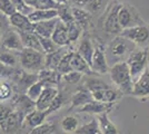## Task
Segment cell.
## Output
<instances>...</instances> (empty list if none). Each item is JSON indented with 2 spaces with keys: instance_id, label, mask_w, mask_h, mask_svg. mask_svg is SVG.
Returning a JSON list of instances; mask_svg holds the SVG:
<instances>
[{
  "instance_id": "obj_9",
  "label": "cell",
  "mask_w": 149,
  "mask_h": 134,
  "mask_svg": "<svg viewBox=\"0 0 149 134\" xmlns=\"http://www.w3.org/2000/svg\"><path fill=\"white\" fill-rule=\"evenodd\" d=\"M110 66L108 64V59L106 56V47L104 45H97L91 62V69L98 75H105L109 73Z\"/></svg>"
},
{
  "instance_id": "obj_47",
  "label": "cell",
  "mask_w": 149,
  "mask_h": 134,
  "mask_svg": "<svg viewBox=\"0 0 149 134\" xmlns=\"http://www.w3.org/2000/svg\"><path fill=\"white\" fill-rule=\"evenodd\" d=\"M16 68L10 67V66H7L3 63L0 62V78L1 79H5V78H10L13 75Z\"/></svg>"
},
{
  "instance_id": "obj_18",
  "label": "cell",
  "mask_w": 149,
  "mask_h": 134,
  "mask_svg": "<svg viewBox=\"0 0 149 134\" xmlns=\"http://www.w3.org/2000/svg\"><path fill=\"white\" fill-rule=\"evenodd\" d=\"M70 65H71L72 70L79 72V73L84 74V75H87V76H93V75H96V73H93V70L91 69L90 64H89L87 60L81 56L80 54H78L76 51H74V54H72V57H71Z\"/></svg>"
},
{
  "instance_id": "obj_50",
  "label": "cell",
  "mask_w": 149,
  "mask_h": 134,
  "mask_svg": "<svg viewBox=\"0 0 149 134\" xmlns=\"http://www.w3.org/2000/svg\"><path fill=\"white\" fill-rule=\"evenodd\" d=\"M58 5H62V4H68V0H55Z\"/></svg>"
},
{
  "instance_id": "obj_42",
  "label": "cell",
  "mask_w": 149,
  "mask_h": 134,
  "mask_svg": "<svg viewBox=\"0 0 149 134\" xmlns=\"http://www.w3.org/2000/svg\"><path fill=\"white\" fill-rule=\"evenodd\" d=\"M39 39H40V44H41L42 51L45 54L52 53V51H57L59 48V46L51 39V37H41V36H39Z\"/></svg>"
},
{
  "instance_id": "obj_44",
  "label": "cell",
  "mask_w": 149,
  "mask_h": 134,
  "mask_svg": "<svg viewBox=\"0 0 149 134\" xmlns=\"http://www.w3.org/2000/svg\"><path fill=\"white\" fill-rule=\"evenodd\" d=\"M13 4L15 8H16V11H18L20 13H24L26 16H29L35 9L30 7L25 0H13Z\"/></svg>"
},
{
  "instance_id": "obj_32",
  "label": "cell",
  "mask_w": 149,
  "mask_h": 134,
  "mask_svg": "<svg viewBox=\"0 0 149 134\" xmlns=\"http://www.w3.org/2000/svg\"><path fill=\"white\" fill-rule=\"evenodd\" d=\"M58 11V18L65 24H69L74 21V15H72V7L69 4H62L57 8Z\"/></svg>"
},
{
  "instance_id": "obj_1",
  "label": "cell",
  "mask_w": 149,
  "mask_h": 134,
  "mask_svg": "<svg viewBox=\"0 0 149 134\" xmlns=\"http://www.w3.org/2000/svg\"><path fill=\"white\" fill-rule=\"evenodd\" d=\"M85 86L90 91L93 100L107 104H115L124 95V93L117 87H112L97 78H88Z\"/></svg>"
},
{
  "instance_id": "obj_13",
  "label": "cell",
  "mask_w": 149,
  "mask_h": 134,
  "mask_svg": "<svg viewBox=\"0 0 149 134\" xmlns=\"http://www.w3.org/2000/svg\"><path fill=\"white\" fill-rule=\"evenodd\" d=\"M0 47H3V48H7V49H10V51H18V53H20V51L25 48L19 32L16 30L13 27L2 37Z\"/></svg>"
},
{
  "instance_id": "obj_14",
  "label": "cell",
  "mask_w": 149,
  "mask_h": 134,
  "mask_svg": "<svg viewBox=\"0 0 149 134\" xmlns=\"http://www.w3.org/2000/svg\"><path fill=\"white\" fill-rule=\"evenodd\" d=\"M13 103L11 104L13 109L18 111L20 113L26 115L27 113L31 112L32 109H36V102L32 101L26 93H19V94H13Z\"/></svg>"
},
{
  "instance_id": "obj_39",
  "label": "cell",
  "mask_w": 149,
  "mask_h": 134,
  "mask_svg": "<svg viewBox=\"0 0 149 134\" xmlns=\"http://www.w3.org/2000/svg\"><path fill=\"white\" fill-rule=\"evenodd\" d=\"M66 97H65V95L62 94V93H58L56 95V97L54 98V101H52V103H51V105L49 106V109L46 111V113L49 115L51 114V113H55V112H57L58 109H60L66 104Z\"/></svg>"
},
{
  "instance_id": "obj_15",
  "label": "cell",
  "mask_w": 149,
  "mask_h": 134,
  "mask_svg": "<svg viewBox=\"0 0 149 134\" xmlns=\"http://www.w3.org/2000/svg\"><path fill=\"white\" fill-rule=\"evenodd\" d=\"M9 22H10V26L18 32H33V22H31L29 17L24 13L16 11L11 16H9Z\"/></svg>"
},
{
  "instance_id": "obj_3",
  "label": "cell",
  "mask_w": 149,
  "mask_h": 134,
  "mask_svg": "<svg viewBox=\"0 0 149 134\" xmlns=\"http://www.w3.org/2000/svg\"><path fill=\"white\" fill-rule=\"evenodd\" d=\"M109 75L112 83L124 94H130L134 87V79L131 76L130 68L126 60L118 62L110 66Z\"/></svg>"
},
{
  "instance_id": "obj_19",
  "label": "cell",
  "mask_w": 149,
  "mask_h": 134,
  "mask_svg": "<svg viewBox=\"0 0 149 134\" xmlns=\"http://www.w3.org/2000/svg\"><path fill=\"white\" fill-rule=\"evenodd\" d=\"M48 114L44 112V111H39V109H35L31 112L27 113L24 119V128H28L29 130L37 128L39 125L44 124L46 121V117Z\"/></svg>"
},
{
  "instance_id": "obj_38",
  "label": "cell",
  "mask_w": 149,
  "mask_h": 134,
  "mask_svg": "<svg viewBox=\"0 0 149 134\" xmlns=\"http://www.w3.org/2000/svg\"><path fill=\"white\" fill-rule=\"evenodd\" d=\"M72 54H74V51H69L63 57L61 58L60 63L57 67V70L61 74V75H65L69 72H71L72 68H71V65H70V62H71V57H72Z\"/></svg>"
},
{
  "instance_id": "obj_16",
  "label": "cell",
  "mask_w": 149,
  "mask_h": 134,
  "mask_svg": "<svg viewBox=\"0 0 149 134\" xmlns=\"http://www.w3.org/2000/svg\"><path fill=\"white\" fill-rule=\"evenodd\" d=\"M58 93H59V91L56 86H46L42 91V93L40 94V96L36 101V109L46 112L49 109V106L51 105L54 98L56 97Z\"/></svg>"
},
{
  "instance_id": "obj_48",
  "label": "cell",
  "mask_w": 149,
  "mask_h": 134,
  "mask_svg": "<svg viewBox=\"0 0 149 134\" xmlns=\"http://www.w3.org/2000/svg\"><path fill=\"white\" fill-rule=\"evenodd\" d=\"M13 109H15L11 104H3L2 102H0V121L3 120L8 114H10Z\"/></svg>"
},
{
  "instance_id": "obj_37",
  "label": "cell",
  "mask_w": 149,
  "mask_h": 134,
  "mask_svg": "<svg viewBox=\"0 0 149 134\" xmlns=\"http://www.w3.org/2000/svg\"><path fill=\"white\" fill-rule=\"evenodd\" d=\"M46 87V85H45L41 81H39L38 79L37 82H35L33 84H31L30 86L27 88V91H26V94L30 97L32 101H37V98L40 96V94L42 93V91H44V88Z\"/></svg>"
},
{
  "instance_id": "obj_24",
  "label": "cell",
  "mask_w": 149,
  "mask_h": 134,
  "mask_svg": "<svg viewBox=\"0 0 149 134\" xmlns=\"http://www.w3.org/2000/svg\"><path fill=\"white\" fill-rule=\"evenodd\" d=\"M58 20H59V18L57 17L54 19L35 22L33 24V32H36L38 36H41V37H51Z\"/></svg>"
},
{
  "instance_id": "obj_22",
  "label": "cell",
  "mask_w": 149,
  "mask_h": 134,
  "mask_svg": "<svg viewBox=\"0 0 149 134\" xmlns=\"http://www.w3.org/2000/svg\"><path fill=\"white\" fill-rule=\"evenodd\" d=\"M113 104H107V103L98 102L96 100H93L89 103L85 104L79 109V112L81 113H88V114H102V113H108L112 109Z\"/></svg>"
},
{
  "instance_id": "obj_29",
  "label": "cell",
  "mask_w": 149,
  "mask_h": 134,
  "mask_svg": "<svg viewBox=\"0 0 149 134\" xmlns=\"http://www.w3.org/2000/svg\"><path fill=\"white\" fill-rule=\"evenodd\" d=\"M97 119H98V122H99L102 134H120L118 128L110 121L107 112L102 113V114H99Z\"/></svg>"
},
{
  "instance_id": "obj_4",
  "label": "cell",
  "mask_w": 149,
  "mask_h": 134,
  "mask_svg": "<svg viewBox=\"0 0 149 134\" xmlns=\"http://www.w3.org/2000/svg\"><path fill=\"white\" fill-rule=\"evenodd\" d=\"M45 57L46 54L44 51L32 48H24L19 53V64L26 72L38 74L45 68Z\"/></svg>"
},
{
  "instance_id": "obj_8",
  "label": "cell",
  "mask_w": 149,
  "mask_h": 134,
  "mask_svg": "<svg viewBox=\"0 0 149 134\" xmlns=\"http://www.w3.org/2000/svg\"><path fill=\"white\" fill-rule=\"evenodd\" d=\"M120 5L121 4L119 2H113L104 18V32L108 35L118 36L123 32V28L120 27L118 21V9Z\"/></svg>"
},
{
  "instance_id": "obj_49",
  "label": "cell",
  "mask_w": 149,
  "mask_h": 134,
  "mask_svg": "<svg viewBox=\"0 0 149 134\" xmlns=\"http://www.w3.org/2000/svg\"><path fill=\"white\" fill-rule=\"evenodd\" d=\"M88 0H68V4L71 7H78V8H84L86 6Z\"/></svg>"
},
{
  "instance_id": "obj_40",
  "label": "cell",
  "mask_w": 149,
  "mask_h": 134,
  "mask_svg": "<svg viewBox=\"0 0 149 134\" xmlns=\"http://www.w3.org/2000/svg\"><path fill=\"white\" fill-rule=\"evenodd\" d=\"M82 76H84V74H81L79 72L71 70V72H69L67 74L62 75L61 82H65L68 85H76V84H78L82 79Z\"/></svg>"
},
{
  "instance_id": "obj_36",
  "label": "cell",
  "mask_w": 149,
  "mask_h": 134,
  "mask_svg": "<svg viewBox=\"0 0 149 134\" xmlns=\"http://www.w3.org/2000/svg\"><path fill=\"white\" fill-rule=\"evenodd\" d=\"M67 28H68V34H69V39H70V43H76L78 41V39L81 37V34H82V28L80 27V25L74 20L69 24H66Z\"/></svg>"
},
{
  "instance_id": "obj_33",
  "label": "cell",
  "mask_w": 149,
  "mask_h": 134,
  "mask_svg": "<svg viewBox=\"0 0 149 134\" xmlns=\"http://www.w3.org/2000/svg\"><path fill=\"white\" fill-rule=\"evenodd\" d=\"M79 128V120L74 115H67L62 119L61 128L67 133H74Z\"/></svg>"
},
{
  "instance_id": "obj_7",
  "label": "cell",
  "mask_w": 149,
  "mask_h": 134,
  "mask_svg": "<svg viewBox=\"0 0 149 134\" xmlns=\"http://www.w3.org/2000/svg\"><path fill=\"white\" fill-rule=\"evenodd\" d=\"M121 36L129 39L131 43L140 46V47H148L149 46V24H143V25L134 26L130 28L124 29Z\"/></svg>"
},
{
  "instance_id": "obj_45",
  "label": "cell",
  "mask_w": 149,
  "mask_h": 134,
  "mask_svg": "<svg viewBox=\"0 0 149 134\" xmlns=\"http://www.w3.org/2000/svg\"><path fill=\"white\" fill-rule=\"evenodd\" d=\"M10 28H11V26H10V22H9V17L0 11V44H1L2 37L5 36V34Z\"/></svg>"
},
{
  "instance_id": "obj_46",
  "label": "cell",
  "mask_w": 149,
  "mask_h": 134,
  "mask_svg": "<svg viewBox=\"0 0 149 134\" xmlns=\"http://www.w3.org/2000/svg\"><path fill=\"white\" fill-rule=\"evenodd\" d=\"M0 11L8 17L16 13V8L13 6V0H0Z\"/></svg>"
},
{
  "instance_id": "obj_17",
  "label": "cell",
  "mask_w": 149,
  "mask_h": 134,
  "mask_svg": "<svg viewBox=\"0 0 149 134\" xmlns=\"http://www.w3.org/2000/svg\"><path fill=\"white\" fill-rule=\"evenodd\" d=\"M51 39L56 43L59 47H63V46H70V39H69V34H68V28L65 22H62L59 19L57 22L55 30L51 35Z\"/></svg>"
},
{
  "instance_id": "obj_35",
  "label": "cell",
  "mask_w": 149,
  "mask_h": 134,
  "mask_svg": "<svg viewBox=\"0 0 149 134\" xmlns=\"http://www.w3.org/2000/svg\"><path fill=\"white\" fill-rule=\"evenodd\" d=\"M13 87L9 82L0 78V102L11 100L13 96Z\"/></svg>"
},
{
  "instance_id": "obj_26",
  "label": "cell",
  "mask_w": 149,
  "mask_h": 134,
  "mask_svg": "<svg viewBox=\"0 0 149 134\" xmlns=\"http://www.w3.org/2000/svg\"><path fill=\"white\" fill-rule=\"evenodd\" d=\"M28 17L31 22L35 24V22H39V21L57 18L58 11H57V9H35Z\"/></svg>"
},
{
  "instance_id": "obj_10",
  "label": "cell",
  "mask_w": 149,
  "mask_h": 134,
  "mask_svg": "<svg viewBox=\"0 0 149 134\" xmlns=\"http://www.w3.org/2000/svg\"><path fill=\"white\" fill-rule=\"evenodd\" d=\"M24 119L25 115L13 109L10 114H8L3 120L0 121V128L5 133L13 134L24 126Z\"/></svg>"
},
{
  "instance_id": "obj_2",
  "label": "cell",
  "mask_w": 149,
  "mask_h": 134,
  "mask_svg": "<svg viewBox=\"0 0 149 134\" xmlns=\"http://www.w3.org/2000/svg\"><path fill=\"white\" fill-rule=\"evenodd\" d=\"M135 49H136V45L131 43L129 39H127L121 35L115 36L106 48V56L108 59L109 66L118 62H123L125 60V58L127 60V58L129 57V55Z\"/></svg>"
},
{
  "instance_id": "obj_21",
  "label": "cell",
  "mask_w": 149,
  "mask_h": 134,
  "mask_svg": "<svg viewBox=\"0 0 149 134\" xmlns=\"http://www.w3.org/2000/svg\"><path fill=\"white\" fill-rule=\"evenodd\" d=\"M93 97L90 93V91L86 87V86H81L74 92L71 98H70V103H71V109L72 107H78L80 109L81 106H84L85 104L93 101Z\"/></svg>"
},
{
  "instance_id": "obj_27",
  "label": "cell",
  "mask_w": 149,
  "mask_h": 134,
  "mask_svg": "<svg viewBox=\"0 0 149 134\" xmlns=\"http://www.w3.org/2000/svg\"><path fill=\"white\" fill-rule=\"evenodd\" d=\"M0 62L7 66H10L13 68L20 67L19 64V53L7 49L3 47H0Z\"/></svg>"
},
{
  "instance_id": "obj_20",
  "label": "cell",
  "mask_w": 149,
  "mask_h": 134,
  "mask_svg": "<svg viewBox=\"0 0 149 134\" xmlns=\"http://www.w3.org/2000/svg\"><path fill=\"white\" fill-rule=\"evenodd\" d=\"M70 51L69 46H63V47H59L57 51L46 54L45 57V68H49V69L57 70V67L60 63L61 58Z\"/></svg>"
},
{
  "instance_id": "obj_30",
  "label": "cell",
  "mask_w": 149,
  "mask_h": 134,
  "mask_svg": "<svg viewBox=\"0 0 149 134\" xmlns=\"http://www.w3.org/2000/svg\"><path fill=\"white\" fill-rule=\"evenodd\" d=\"M72 15L74 19L80 25L82 29L87 28L88 25L90 24L91 20V13H89L84 8H78V7H72Z\"/></svg>"
},
{
  "instance_id": "obj_41",
  "label": "cell",
  "mask_w": 149,
  "mask_h": 134,
  "mask_svg": "<svg viewBox=\"0 0 149 134\" xmlns=\"http://www.w3.org/2000/svg\"><path fill=\"white\" fill-rule=\"evenodd\" d=\"M56 132V125L54 123H44L37 128H32L28 134H54Z\"/></svg>"
},
{
  "instance_id": "obj_28",
  "label": "cell",
  "mask_w": 149,
  "mask_h": 134,
  "mask_svg": "<svg viewBox=\"0 0 149 134\" xmlns=\"http://www.w3.org/2000/svg\"><path fill=\"white\" fill-rule=\"evenodd\" d=\"M22 43L25 48H32V49H37V51H42V47L40 44V39L39 36L35 32H19Z\"/></svg>"
},
{
  "instance_id": "obj_43",
  "label": "cell",
  "mask_w": 149,
  "mask_h": 134,
  "mask_svg": "<svg viewBox=\"0 0 149 134\" xmlns=\"http://www.w3.org/2000/svg\"><path fill=\"white\" fill-rule=\"evenodd\" d=\"M104 7H105V0H88L84 9H86L89 13L95 15V13H99Z\"/></svg>"
},
{
  "instance_id": "obj_5",
  "label": "cell",
  "mask_w": 149,
  "mask_h": 134,
  "mask_svg": "<svg viewBox=\"0 0 149 134\" xmlns=\"http://www.w3.org/2000/svg\"><path fill=\"white\" fill-rule=\"evenodd\" d=\"M127 64L130 68V73L134 82L149 68V47H141L135 51L127 58Z\"/></svg>"
},
{
  "instance_id": "obj_31",
  "label": "cell",
  "mask_w": 149,
  "mask_h": 134,
  "mask_svg": "<svg viewBox=\"0 0 149 134\" xmlns=\"http://www.w3.org/2000/svg\"><path fill=\"white\" fill-rule=\"evenodd\" d=\"M74 134H102L98 119H93L89 123L78 128Z\"/></svg>"
},
{
  "instance_id": "obj_11",
  "label": "cell",
  "mask_w": 149,
  "mask_h": 134,
  "mask_svg": "<svg viewBox=\"0 0 149 134\" xmlns=\"http://www.w3.org/2000/svg\"><path fill=\"white\" fill-rule=\"evenodd\" d=\"M13 79V82L16 84V87L18 91L26 93L27 88L30 86L31 84L38 81V74H33V73H29L22 69L21 67H17L13 75L10 77Z\"/></svg>"
},
{
  "instance_id": "obj_34",
  "label": "cell",
  "mask_w": 149,
  "mask_h": 134,
  "mask_svg": "<svg viewBox=\"0 0 149 134\" xmlns=\"http://www.w3.org/2000/svg\"><path fill=\"white\" fill-rule=\"evenodd\" d=\"M33 9H57L58 4L55 0H25Z\"/></svg>"
},
{
  "instance_id": "obj_23",
  "label": "cell",
  "mask_w": 149,
  "mask_h": 134,
  "mask_svg": "<svg viewBox=\"0 0 149 134\" xmlns=\"http://www.w3.org/2000/svg\"><path fill=\"white\" fill-rule=\"evenodd\" d=\"M62 75L58 70L42 68L38 73V79L41 81L46 86H57L61 82Z\"/></svg>"
},
{
  "instance_id": "obj_25",
  "label": "cell",
  "mask_w": 149,
  "mask_h": 134,
  "mask_svg": "<svg viewBox=\"0 0 149 134\" xmlns=\"http://www.w3.org/2000/svg\"><path fill=\"white\" fill-rule=\"evenodd\" d=\"M95 48H96V47L93 46L90 37L85 36V37L81 38L80 43H79V45H78L77 51H77L78 54H80L81 56L85 58L88 63L90 64V66H91V62H93V53H95Z\"/></svg>"
},
{
  "instance_id": "obj_12",
  "label": "cell",
  "mask_w": 149,
  "mask_h": 134,
  "mask_svg": "<svg viewBox=\"0 0 149 134\" xmlns=\"http://www.w3.org/2000/svg\"><path fill=\"white\" fill-rule=\"evenodd\" d=\"M131 95L141 101L149 100V68H147L134 82Z\"/></svg>"
},
{
  "instance_id": "obj_6",
  "label": "cell",
  "mask_w": 149,
  "mask_h": 134,
  "mask_svg": "<svg viewBox=\"0 0 149 134\" xmlns=\"http://www.w3.org/2000/svg\"><path fill=\"white\" fill-rule=\"evenodd\" d=\"M118 21L123 30L134 26L146 24L136 8L129 4H121L118 9Z\"/></svg>"
}]
</instances>
